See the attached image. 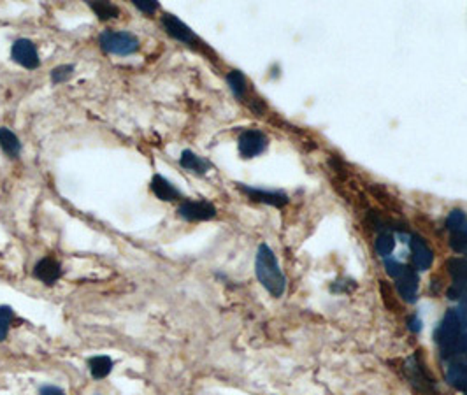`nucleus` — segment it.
<instances>
[{"mask_svg": "<svg viewBox=\"0 0 467 395\" xmlns=\"http://www.w3.org/2000/svg\"><path fill=\"white\" fill-rule=\"evenodd\" d=\"M88 6L90 9L99 16V19H102V22L118 18L120 16V8L118 6L111 4V2H95V0H88Z\"/></svg>", "mask_w": 467, "mask_h": 395, "instance_id": "a211bd4d", "label": "nucleus"}, {"mask_svg": "<svg viewBox=\"0 0 467 395\" xmlns=\"http://www.w3.org/2000/svg\"><path fill=\"white\" fill-rule=\"evenodd\" d=\"M162 26L167 32V35H171L176 41L183 42V45L190 46V48H199L200 41L197 39V35L190 30V26L184 25L180 18H176L174 15H164L162 16Z\"/></svg>", "mask_w": 467, "mask_h": 395, "instance_id": "0eeeda50", "label": "nucleus"}, {"mask_svg": "<svg viewBox=\"0 0 467 395\" xmlns=\"http://www.w3.org/2000/svg\"><path fill=\"white\" fill-rule=\"evenodd\" d=\"M395 287H397L399 296L406 303H415L418 296V274L411 267H406L399 277H395Z\"/></svg>", "mask_w": 467, "mask_h": 395, "instance_id": "f8f14e48", "label": "nucleus"}, {"mask_svg": "<svg viewBox=\"0 0 467 395\" xmlns=\"http://www.w3.org/2000/svg\"><path fill=\"white\" fill-rule=\"evenodd\" d=\"M466 230H467V225H466Z\"/></svg>", "mask_w": 467, "mask_h": 395, "instance_id": "cd10ccee", "label": "nucleus"}, {"mask_svg": "<svg viewBox=\"0 0 467 395\" xmlns=\"http://www.w3.org/2000/svg\"><path fill=\"white\" fill-rule=\"evenodd\" d=\"M404 373L408 376L409 385L418 395H438L436 380L425 364L420 360V355H413L404 364Z\"/></svg>", "mask_w": 467, "mask_h": 395, "instance_id": "20e7f679", "label": "nucleus"}, {"mask_svg": "<svg viewBox=\"0 0 467 395\" xmlns=\"http://www.w3.org/2000/svg\"><path fill=\"white\" fill-rule=\"evenodd\" d=\"M33 277L37 281H41V283L52 287V284H55L62 277V266L53 257H45V259L39 260L35 264V267H33Z\"/></svg>", "mask_w": 467, "mask_h": 395, "instance_id": "9b49d317", "label": "nucleus"}, {"mask_svg": "<svg viewBox=\"0 0 467 395\" xmlns=\"http://www.w3.org/2000/svg\"><path fill=\"white\" fill-rule=\"evenodd\" d=\"M177 216L187 222H207L216 216V207L207 200H183L177 207Z\"/></svg>", "mask_w": 467, "mask_h": 395, "instance_id": "39448f33", "label": "nucleus"}, {"mask_svg": "<svg viewBox=\"0 0 467 395\" xmlns=\"http://www.w3.org/2000/svg\"><path fill=\"white\" fill-rule=\"evenodd\" d=\"M39 395H65V392L58 387H53V385H46L39 390Z\"/></svg>", "mask_w": 467, "mask_h": 395, "instance_id": "a878e982", "label": "nucleus"}, {"mask_svg": "<svg viewBox=\"0 0 467 395\" xmlns=\"http://www.w3.org/2000/svg\"><path fill=\"white\" fill-rule=\"evenodd\" d=\"M150 188L151 192L157 195V199L164 200V202H174V200H180L181 197H183V193H181L169 179H166V177L160 176V174H155L153 179H151Z\"/></svg>", "mask_w": 467, "mask_h": 395, "instance_id": "ddd939ff", "label": "nucleus"}, {"mask_svg": "<svg viewBox=\"0 0 467 395\" xmlns=\"http://www.w3.org/2000/svg\"><path fill=\"white\" fill-rule=\"evenodd\" d=\"M113 366V358L107 357V355H95V357L88 358V369L93 380H104V378L109 376Z\"/></svg>", "mask_w": 467, "mask_h": 395, "instance_id": "2eb2a0df", "label": "nucleus"}, {"mask_svg": "<svg viewBox=\"0 0 467 395\" xmlns=\"http://www.w3.org/2000/svg\"><path fill=\"white\" fill-rule=\"evenodd\" d=\"M385 269H386V273H388V276H392L395 280V277L401 276L402 271L406 269V266H404V264L397 262V260L385 259Z\"/></svg>", "mask_w": 467, "mask_h": 395, "instance_id": "393cba45", "label": "nucleus"}, {"mask_svg": "<svg viewBox=\"0 0 467 395\" xmlns=\"http://www.w3.org/2000/svg\"><path fill=\"white\" fill-rule=\"evenodd\" d=\"M450 248L457 253H466L467 251V230H457V232H452V237H450Z\"/></svg>", "mask_w": 467, "mask_h": 395, "instance_id": "4be33fe9", "label": "nucleus"}, {"mask_svg": "<svg viewBox=\"0 0 467 395\" xmlns=\"http://www.w3.org/2000/svg\"><path fill=\"white\" fill-rule=\"evenodd\" d=\"M227 83H228V86H230L232 93H234L236 99L243 100L244 97H246L248 81L241 70H230V72L227 74Z\"/></svg>", "mask_w": 467, "mask_h": 395, "instance_id": "f3484780", "label": "nucleus"}, {"mask_svg": "<svg viewBox=\"0 0 467 395\" xmlns=\"http://www.w3.org/2000/svg\"><path fill=\"white\" fill-rule=\"evenodd\" d=\"M11 56L16 63H19L25 69H37V67L41 65V60H39V55H37V48L32 41L29 39H18V41L13 42L11 48Z\"/></svg>", "mask_w": 467, "mask_h": 395, "instance_id": "1a4fd4ad", "label": "nucleus"}, {"mask_svg": "<svg viewBox=\"0 0 467 395\" xmlns=\"http://www.w3.org/2000/svg\"><path fill=\"white\" fill-rule=\"evenodd\" d=\"M422 321L418 320L416 316H411L409 318V330H413V332H420V329H422Z\"/></svg>", "mask_w": 467, "mask_h": 395, "instance_id": "bb28decb", "label": "nucleus"}, {"mask_svg": "<svg viewBox=\"0 0 467 395\" xmlns=\"http://www.w3.org/2000/svg\"><path fill=\"white\" fill-rule=\"evenodd\" d=\"M267 136L255 129L244 130L237 139V146H239V153L243 159H255V156L262 155L267 150Z\"/></svg>", "mask_w": 467, "mask_h": 395, "instance_id": "423d86ee", "label": "nucleus"}, {"mask_svg": "<svg viewBox=\"0 0 467 395\" xmlns=\"http://www.w3.org/2000/svg\"><path fill=\"white\" fill-rule=\"evenodd\" d=\"M460 332H462V327H460L459 313L448 309V313L445 314L439 327L436 329V341L441 346L443 357L445 358L460 353V339H462Z\"/></svg>", "mask_w": 467, "mask_h": 395, "instance_id": "f03ea898", "label": "nucleus"}, {"mask_svg": "<svg viewBox=\"0 0 467 395\" xmlns=\"http://www.w3.org/2000/svg\"><path fill=\"white\" fill-rule=\"evenodd\" d=\"M237 188H239V192H243L248 199L253 200V202L267 204V206L272 207H283L288 204V195L285 192H278V190L271 192V190L253 188V186L241 185V183H237Z\"/></svg>", "mask_w": 467, "mask_h": 395, "instance_id": "6e6552de", "label": "nucleus"}, {"mask_svg": "<svg viewBox=\"0 0 467 395\" xmlns=\"http://www.w3.org/2000/svg\"><path fill=\"white\" fill-rule=\"evenodd\" d=\"M395 248V239L390 232H383L376 237L374 250L381 259H388L392 255V251Z\"/></svg>", "mask_w": 467, "mask_h": 395, "instance_id": "6ab92c4d", "label": "nucleus"}, {"mask_svg": "<svg viewBox=\"0 0 467 395\" xmlns=\"http://www.w3.org/2000/svg\"><path fill=\"white\" fill-rule=\"evenodd\" d=\"M409 246H411V259L413 266L416 271H429L434 264V253L429 248V244L422 239L420 236L413 234L409 237Z\"/></svg>", "mask_w": 467, "mask_h": 395, "instance_id": "9d476101", "label": "nucleus"}, {"mask_svg": "<svg viewBox=\"0 0 467 395\" xmlns=\"http://www.w3.org/2000/svg\"><path fill=\"white\" fill-rule=\"evenodd\" d=\"M466 225H467V216L466 213L460 209H453L452 213L448 214V218H446V229H448L450 232H457V230L466 229Z\"/></svg>", "mask_w": 467, "mask_h": 395, "instance_id": "aec40b11", "label": "nucleus"}, {"mask_svg": "<svg viewBox=\"0 0 467 395\" xmlns=\"http://www.w3.org/2000/svg\"><path fill=\"white\" fill-rule=\"evenodd\" d=\"M74 74V65H58L52 70V81L55 85H62V83L69 81Z\"/></svg>", "mask_w": 467, "mask_h": 395, "instance_id": "5701e85b", "label": "nucleus"}, {"mask_svg": "<svg viewBox=\"0 0 467 395\" xmlns=\"http://www.w3.org/2000/svg\"><path fill=\"white\" fill-rule=\"evenodd\" d=\"M255 274H257L260 284L271 293L272 297H281L287 290V277L278 264L274 251L267 244H260L255 259Z\"/></svg>", "mask_w": 467, "mask_h": 395, "instance_id": "f257e3e1", "label": "nucleus"}, {"mask_svg": "<svg viewBox=\"0 0 467 395\" xmlns=\"http://www.w3.org/2000/svg\"><path fill=\"white\" fill-rule=\"evenodd\" d=\"M134 6H136L141 13H144V15H153V13L159 11L160 8L159 2H155V0H134Z\"/></svg>", "mask_w": 467, "mask_h": 395, "instance_id": "b1692460", "label": "nucleus"}, {"mask_svg": "<svg viewBox=\"0 0 467 395\" xmlns=\"http://www.w3.org/2000/svg\"><path fill=\"white\" fill-rule=\"evenodd\" d=\"M13 318H15V313H13L11 307L0 306V343L8 337Z\"/></svg>", "mask_w": 467, "mask_h": 395, "instance_id": "412c9836", "label": "nucleus"}, {"mask_svg": "<svg viewBox=\"0 0 467 395\" xmlns=\"http://www.w3.org/2000/svg\"><path fill=\"white\" fill-rule=\"evenodd\" d=\"M180 166L183 167L184 170H188V172L197 174V176H204V174L211 169V163L207 162V160L200 159L199 155H196V153L190 152V150H184V152L181 153Z\"/></svg>", "mask_w": 467, "mask_h": 395, "instance_id": "4468645a", "label": "nucleus"}, {"mask_svg": "<svg viewBox=\"0 0 467 395\" xmlns=\"http://www.w3.org/2000/svg\"><path fill=\"white\" fill-rule=\"evenodd\" d=\"M99 45L100 48H102V51L118 56L134 55V53L139 51L141 48L139 39H137L132 32H125V30H122V32L104 30V32L100 33Z\"/></svg>", "mask_w": 467, "mask_h": 395, "instance_id": "7ed1b4c3", "label": "nucleus"}, {"mask_svg": "<svg viewBox=\"0 0 467 395\" xmlns=\"http://www.w3.org/2000/svg\"><path fill=\"white\" fill-rule=\"evenodd\" d=\"M0 148L9 159H18L22 153V143H19L18 136L13 134V130H9L8 127L0 129Z\"/></svg>", "mask_w": 467, "mask_h": 395, "instance_id": "dca6fc26", "label": "nucleus"}]
</instances>
